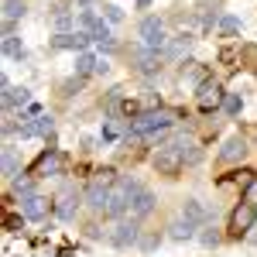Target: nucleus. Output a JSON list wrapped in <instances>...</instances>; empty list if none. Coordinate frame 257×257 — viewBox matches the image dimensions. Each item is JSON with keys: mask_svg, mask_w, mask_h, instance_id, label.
Segmentation results:
<instances>
[{"mask_svg": "<svg viewBox=\"0 0 257 257\" xmlns=\"http://www.w3.org/2000/svg\"><path fill=\"white\" fill-rule=\"evenodd\" d=\"M175 123V113H168V110H148V113H138V117L131 120V131H127V138H158L165 134L168 127Z\"/></svg>", "mask_w": 257, "mask_h": 257, "instance_id": "1", "label": "nucleus"}, {"mask_svg": "<svg viewBox=\"0 0 257 257\" xmlns=\"http://www.w3.org/2000/svg\"><path fill=\"white\" fill-rule=\"evenodd\" d=\"M141 192V182H134V178H120L117 185L110 189V216H123V213H131V202H134V196Z\"/></svg>", "mask_w": 257, "mask_h": 257, "instance_id": "2", "label": "nucleus"}, {"mask_svg": "<svg viewBox=\"0 0 257 257\" xmlns=\"http://www.w3.org/2000/svg\"><path fill=\"white\" fill-rule=\"evenodd\" d=\"M151 165H155V172H158V175H178V172H182V165H185V158H182L178 144L172 141V144H161L158 151H155Z\"/></svg>", "mask_w": 257, "mask_h": 257, "instance_id": "3", "label": "nucleus"}, {"mask_svg": "<svg viewBox=\"0 0 257 257\" xmlns=\"http://www.w3.org/2000/svg\"><path fill=\"white\" fill-rule=\"evenodd\" d=\"M141 38H144V48L161 52V48L168 45V35H165V24H161V18H144V24H141Z\"/></svg>", "mask_w": 257, "mask_h": 257, "instance_id": "4", "label": "nucleus"}, {"mask_svg": "<svg viewBox=\"0 0 257 257\" xmlns=\"http://www.w3.org/2000/svg\"><path fill=\"white\" fill-rule=\"evenodd\" d=\"M254 223H257V209L250 202H240L237 209L230 213V233H233V237H243V233H250Z\"/></svg>", "mask_w": 257, "mask_h": 257, "instance_id": "5", "label": "nucleus"}, {"mask_svg": "<svg viewBox=\"0 0 257 257\" xmlns=\"http://www.w3.org/2000/svg\"><path fill=\"white\" fill-rule=\"evenodd\" d=\"M106 240L113 243V247H134L141 240V226L138 219H123V223H117L110 233H106Z\"/></svg>", "mask_w": 257, "mask_h": 257, "instance_id": "6", "label": "nucleus"}, {"mask_svg": "<svg viewBox=\"0 0 257 257\" xmlns=\"http://www.w3.org/2000/svg\"><path fill=\"white\" fill-rule=\"evenodd\" d=\"M196 99H199V106H202V110H216L219 103L226 99V93H223V86H219V82L209 79V82H202V86H199Z\"/></svg>", "mask_w": 257, "mask_h": 257, "instance_id": "7", "label": "nucleus"}, {"mask_svg": "<svg viewBox=\"0 0 257 257\" xmlns=\"http://www.w3.org/2000/svg\"><path fill=\"white\" fill-rule=\"evenodd\" d=\"M86 206L96 209V213H106V209H110V189L99 185V182H93V185L86 189Z\"/></svg>", "mask_w": 257, "mask_h": 257, "instance_id": "8", "label": "nucleus"}, {"mask_svg": "<svg viewBox=\"0 0 257 257\" xmlns=\"http://www.w3.org/2000/svg\"><path fill=\"white\" fill-rule=\"evenodd\" d=\"M21 216H24V219H45V216H48V199H45V196L21 199Z\"/></svg>", "mask_w": 257, "mask_h": 257, "instance_id": "9", "label": "nucleus"}, {"mask_svg": "<svg viewBox=\"0 0 257 257\" xmlns=\"http://www.w3.org/2000/svg\"><path fill=\"white\" fill-rule=\"evenodd\" d=\"M134 62H138L141 76H158V72H161V55H158V52H151V48H141L138 55H134Z\"/></svg>", "mask_w": 257, "mask_h": 257, "instance_id": "10", "label": "nucleus"}, {"mask_svg": "<svg viewBox=\"0 0 257 257\" xmlns=\"http://www.w3.org/2000/svg\"><path fill=\"white\" fill-rule=\"evenodd\" d=\"M155 192H148V189H141L138 196H134V202H131V219H144L151 209H155Z\"/></svg>", "mask_w": 257, "mask_h": 257, "instance_id": "11", "label": "nucleus"}, {"mask_svg": "<svg viewBox=\"0 0 257 257\" xmlns=\"http://www.w3.org/2000/svg\"><path fill=\"white\" fill-rule=\"evenodd\" d=\"M89 41H93V35H72V31H62V35L52 38V45H55V48H76V52H82Z\"/></svg>", "mask_w": 257, "mask_h": 257, "instance_id": "12", "label": "nucleus"}, {"mask_svg": "<svg viewBox=\"0 0 257 257\" xmlns=\"http://www.w3.org/2000/svg\"><path fill=\"white\" fill-rule=\"evenodd\" d=\"M52 209H55L59 219H72L76 209H79V192H65V196H59V202H55Z\"/></svg>", "mask_w": 257, "mask_h": 257, "instance_id": "13", "label": "nucleus"}, {"mask_svg": "<svg viewBox=\"0 0 257 257\" xmlns=\"http://www.w3.org/2000/svg\"><path fill=\"white\" fill-rule=\"evenodd\" d=\"M196 230H199V223H192V219H185V216H178L172 226H168V237L172 240H192L196 237Z\"/></svg>", "mask_w": 257, "mask_h": 257, "instance_id": "14", "label": "nucleus"}, {"mask_svg": "<svg viewBox=\"0 0 257 257\" xmlns=\"http://www.w3.org/2000/svg\"><path fill=\"white\" fill-rule=\"evenodd\" d=\"M28 99H31V93H28L24 86H7V89H4V106H7V110H14V106H31Z\"/></svg>", "mask_w": 257, "mask_h": 257, "instance_id": "15", "label": "nucleus"}, {"mask_svg": "<svg viewBox=\"0 0 257 257\" xmlns=\"http://www.w3.org/2000/svg\"><path fill=\"white\" fill-rule=\"evenodd\" d=\"M247 155V144H243V138H230L226 144H223V151H219V161H237Z\"/></svg>", "mask_w": 257, "mask_h": 257, "instance_id": "16", "label": "nucleus"}, {"mask_svg": "<svg viewBox=\"0 0 257 257\" xmlns=\"http://www.w3.org/2000/svg\"><path fill=\"white\" fill-rule=\"evenodd\" d=\"M178 151H182V158H185V165H196L199 158H202V151H199V144L196 141H189V138H178Z\"/></svg>", "mask_w": 257, "mask_h": 257, "instance_id": "17", "label": "nucleus"}, {"mask_svg": "<svg viewBox=\"0 0 257 257\" xmlns=\"http://www.w3.org/2000/svg\"><path fill=\"white\" fill-rule=\"evenodd\" d=\"M182 216L202 226V223H206V209H202V202H199V199H185V206H182Z\"/></svg>", "mask_w": 257, "mask_h": 257, "instance_id": "18", "label": "nucleus"}, {"mask_svg": "<svg viewBox=\"0 0 257 257\" xmlns=\"http://www.w3.org/2000/svg\"><path fill=\"white\" fill-rule=\"evenodd\" d=\"M59 165H62V158L52 151V155H41V161H38V168H35V172H38V175H55V172H59Z\"/></svg>", "mask_w": 257, "mask_h": 257, "instance_id": "19", "label": "nucleus"}, {"mask_svg": "<svg viewBox=\"0 0 257 257\" xmlns=\"http://www.w3.org/2000/svg\"><path fill=\"white\" fill-rule=\"evenodd\" d=\"M24 0H4V21H18V18H24Z\"/></svg>", "mask_w": 257, "mask_h": 257, "instance_id": "20", "label": "nucleus"}, {"mask_svg": "<svg viewBox=\"0 0 257 257\" xmlns=\"http://www.w3.org/2000/svg\"><path fill=\"white\" fill-rule=\"evenodd\" d=\"M76 24L82 28V35H93V31H96V24H99V18L93 14V11H82L79 18H76Z\"/></svg>", "mask_w": 257, "mask_h": 257, "instance_id": "21", "label": "nucleus"}, {"mask_svg": "<svg viewBox=\"0 0 257 257\" xmlns=\"http://www.w3.org/2000/svg\"><path fill=\"white\" fill-rule=\"evenodd\" d=\"M4 55H7V59H24V45H18L14 35H7V38H4Z\"/></svg>", "mask_w": 257, "mask_h": 257, "instance_id": "22", "label": "nucleus"}, {"mask_svg": "<svg viewBox=\"0 0 257 257\" xmlns=\"http://www.w3.org/2000/svg\"><path fill=\"white\" fill-rule=\"evenodd\" d=\"M117 138H120V123H117V120H106L103 131H99V141H103V144H113Z\"/></svg>", "mask_w": 257, "mask_h": 257, "instance_id": "23", "label": "nucleus"}, {"mask_svg": "<svg viewBox=\"0 0 257 257\" xmlns=\"http://www.w3.org/2000/svg\"><path fill=\"white\" fill-rule=\"evenodd\" d=\"M96 62H99V59H93L89 52H82L79 59H76V72H79V76H86V72H96Z\"/></svg>", "mask_w": 257, "mask_h": 257, "instance_id": "24", "label": "nucleus"}, {"mask_svg": "<svg viewBox=\"0 0 257 257\" xmlns=\"http://www.w3.org/2000/svg\"><path fill=\"white\" fill-rule=\"evenodd\" d=\"M4 175H7V178L18 175V158H14V148H4Z\"/></svg>", "mask_w": 257, "mask_h": 257, "instance_id": "25", "label": "nucleus"}, {"mask_svg": "<svg viewBox=\"0 0 257 257\" xmlns=\"http://www.w3.org/2000/svg\"><path fill=\"white\" fill-rule=\"evenodd\" d=\"M223 110H226V113H230V117H237L240 110H243V99H240L237 93H230V96L223 99Z\"/></svg>", "mask_w": 257, "mask_h": 257, "instance_id": "26", "label": "nucleus"}, {"mask_svg": "<svg viewBox=\"0 0 257 257\" xmlns=\"http://www.w3.org/2000/svg\"><path fill=\"white\" fill-rule=\"evenodd\" d=\"M103 18L110 21V24H120V21H123V7H117V4H106V7H103Z\"/></svg>", "mask_w": 257, "mask_h": 257, "instance_id": "27", "label": "nucleus"}, {"mask_svg": "<svg viewBox=\"0 0 257 257\" xmlns=\"http://www.w3.org/2000/svg\"><path fill=\"white\" fill-rule=\"evenodd\" d=\"M219 31H223V35H237V31H240V21L226 14V18L219 21Z\"/></svg>", "mask_w": 257, "mask_h": 257, "instance_id": "28", "label": "nucleus"}, {"mask_svg": "<svg viewBox=\"0 0 257 257\" xmlns=\"http://www.w3.org/2000/svg\"><path fill=\"white\" fill-rule=\"evenodd\" d=\"M35 127H38V134H52V131H55V120L48 117V113H41V117L35 120Z\"/></svg>", "mask_w": 257, "mask_h": 257, "instance_id": "29", "label": "nucleus"}, {"mask_svg": "<svg viewBox=\"0 0 257 257\" xmlns=\"http://www.w3.org/2000/svg\"><path fill=\"white\" fill-rule=\"evenodd\" d=\"M55 28H59V35L69 31V28H72V14H69V11H59V14H55Z\"/></svg>", "mask_w": 257, "mask_h": 257, "instance_id": "30", "label": "nucleus"}, {"mask_svg": "<svg viewBox=\"0 0 257 257\" xmlns=\"http://www.w3.org/2000/svg\"><path fill=\"white\" fill-rule=\"evenodd\" d=\"M199 240H202V247H216V243H219V233H216V230H202V233H199Z\"/></svg>", "mask_w": 257, "mask_h": 257, "instance_id": "31", "label": "nucleus"}, {"mask_svg": "<svg viewBox=\"0 0 257 257\" xmlns=\"http://www.w3.org/2000/svg\"><path fill=\"white\" fill-rule=\"evenodd\" d=\"M106 72H110V62L99 59V62H96V76H106Z\"/></svg>", "mask_w": 257, "mask_h": 257, "instance_id": "32", "label": "nucleus"}, {"mask_svg": "<svg viewBox=\"0 0 257 257\" xmlns=\"http://www.w3.org/2000/svg\"><path fill=\"white\" fill-rule=\"evenodd\" d=\"M141 247H144V250H155V247H158V237H144Z\"/></svg>", "mask_w": 257, "mask_h": 257, "instance_id": "33", "label": "nucleus"}, {"mask_svg": "<svg viewBox=\"0 0 257 257\" xmlns=\"http://www.w3.org/2000/svg\"><path fill=\"white\" fill-rule=\"evenodd\" d=\"M79 4H93V0H79Z\"/></svg>", "mask_w": 257, "mask_h": 257, "instance_id": "34", "label": "nucleus"}]
</instances>
